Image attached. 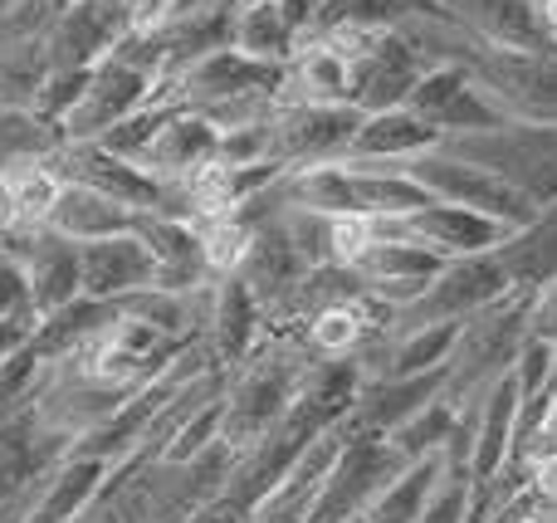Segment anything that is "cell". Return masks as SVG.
Here are the masks:
<instances>
[{"mask_svg":"<svg viewBox=\"0 0 557 523\" xmlns=\"http://www.w3.org/2000/svg\"><path fill=\"white\" fill-rule=\"evenodd\" d=\"M494 254H499L513 289H539V284L557 279V201L543 206V211L533 215L523 231H513Z\"/></svg>","mask_w":557,"mask_h":523,"instance_id":"obj_20","label":"cell"},{"mask_svg":"<svg viewBox=\"0 0 557 523\" xmlns=\"http://www.w3.org/2000/svg\"><path fill=\"white\" fill-rule=\"evenodd\" d=\"M231 45L250 59H264V64H288L298 49V35L274 0H240L235 5Z\"/></svg>","mask_w":557,"mask_h":523,"instance_id":"obj_21","label":"cell"},{"mask_svg":"<svg viewBox=\"0 0 557 523\" xmlns=\"http://www.w3.org/2000/svg\"><path fill=\"white\" fill-rule=\"evenodd\" d=\"M64 142V127L39 108H0V166L5 162H49Z\"/></svg>","mask_w":557,"mask_h":523,"instance_id":"obj_23","label":"cell"},{"mask_svg":"<svg viewBox=\"0 0 557 523\" xmlns=\"http://www.w3.org/2000/svg\"><path fill=\"white\" fill-rule=\"evenodd\" d=\"M465 519H470V470H465V456L450 450V460H445L431 499H425L421 514H416L411 523H465Z\"/></svg>","mask_w":557,"mask_h":523,"instance_id":"obj_24","label":"cell"},{"mask_svg":"<svg viewBox=\"0 0 557 523\" xmlns=\"http://www.w3.org/2000/svg\"><path fill=\"white\" fill-rule=\"evenodd\" d=\"M108 470H113L108 460L74 456V450H69V456L49 470L45 489H39V499H35V509H29L25 523H74L88 509V499L98 495V485L108 480Z\"/></svg>","mask_w":557,"mask_h":523,"instance_id":"obj_19","label":"cell"},{"mask_svg":"<svg viewBox=\"0 0 557 523\" xmlns=\"http://www.w3.org/2000/svg\"><path fill=\"white\" fill-rule=\"evenodd\" d=\"M529 294L533 289H509L504 299L484 303L480 313H470L460 323V338H455L450 358H445V391H441L450 407L484 397L513 368L523 338H529Z\"/></svg>","mask_w":557,"mask_h":523,"instance_id":"obj_1","label":"cell"},{"mask_svg":"<svg viewBox=\"0 0 557 523\" xmlns=\"http://www.w3.org/2000/svg\"><path fill=\"white\" fill-rule=\"evenodd\" d=\"M441 391H445V368L416 372V377H362L337 431H347V436H392L421 407H431Z\"/></svg>","mask_w":557,"mask_h":523,"instance_id":"obj_8","label":"cell"},{"mask_svg":"<svg viewBox=\"0 0 557 523\" xmlns=\"http://www.w3.org/2000/svg\"><path fill=\"white\" fill-rule=\"evenodd\" d=\"M445 460H450V450H445V456H431V460H416V465H406L401 475H396L392 485H386L382 495H376L352 523H411L416 514H421L425 499H431V489H435V480H441Z\"/></svg>","mask_w":557,"mask_h":523,"instance_id":"obj_22","label":"cell"},{"mask_svg":"<svg viewBox=\"0 0 557 523\" xmlns=\"http://www.w3.org/2000/svg\"><path fill=\"white\" fill-rule=\"evenodd\" d=\"M539 5V20H543V29H548V39H557V0H533Z\"/></svg>","mask_w":557,"mask_h":523,"instance_id":"obj_29","label":"cell"},{"mask_svg":"<svg viewBox=\"0 0 557 523\" xmlns=\"http://www.w3.org/2000/svg\"><path fill=\"white\" fill-rule=\"evenodd\" d=\"M362 108L352 103H288L278 98L270 117V162L288 166H318V162H343L347 142H352Z\"/></svg>","mask_w":557,"mask_h":523,"instance_id":"obj_6","label":"cell"},{"mask_svg":"<svg viewBox=\"0 0 557 523\" xmlns=\"http://www.w3.org/2000/svg\"><path fill=\"white\" fill-rule=\"evenodd\" d=\"M435 142H441V133H435L425 117H416L406 103H396V108L362 113L343 162H406V157L425 152V147H435Z\"/></svg>","mask_w":557,"mask_h":523,"instance_id":"obj_17","label":"cell"},{"mask_svg":"<svg viewBox=\"0 0 557 523\" xmlns=\"http://www.w3.org/2000/svg\"><path fill=\"white\" fill-rule=\"evenodd\" d=\"M401 172L411 176V182H421L435 201L465 206V211H474V215H490V221L509 225V231H523V225L543 211V206H533L523 191H513L509 182H499L494 172L465 162V157L445 152V147H425V152L406 157Z\"/></svg>","mask_w":557,"mask_h":523,"instance_id":"obj_3","label":"cell"},{"mask_svg":"<svg viewBox=\"0 0 557 523\" xmlns=\"http://www.w3.org/2000/svg\"><path fill=\"white\" fill-rule=\"evenodd\" d=\"M435 147L465 157V162L494 172L523 191L533 206L557 201V123H529V117H509L499 127H480V133H450Z\"/></svg>","mask_w":557,"mask_h":523,"instance_id":"obj_2","label":"cell"},{"mask_svg":"<svg viewBox=\"0 0 557 523\" xmlns=\"http://www.w3.org/2000/svg\"><path fill=\"white\" fill-rule=\"evenodd\" d=\"M74 440L59 436L54 426L35 416V407H20L10 416H0V505L15 499L20 489H29L35 480H45L59 460L69 456Z\"/></svg>","mask_w":557,"mask_h":523,"instance_id":"obj_12","label":"cell"},{"mask_svg":"<svg viewBox=\"0 0 557 523\" xmlns=\"http://www.w3.org/2000/svg\"><path fill=\"white\" fill-rule=\"evenodd\" d=\"M431 69V59L396 29H376L367 39V49L352 59V108L376 113V108L406 103V94L416 88V78Z\"/></svg>","mask_w":557,"mask_h":523,"instance_id":"obj_9","label":"cell"},{"mask_svg":"<svg viewBox=\"0 0 557 523\" xmlns=\"http://www.w3.org/2000/svg\"><path fill=\"white\" fill-rule=\"evenodd\" d=\"M278 98H288V103H352V59L327 35L298 39L294 59L284 64Z\"/></svg>","mask_w":557,"mask_h":523,"instance_id":"obj_16","label":"cell"},{"mask_svg":"<svg viewBox=\"0 0 557 523\" xmlns=\"http://www.w3.org/2000/svg\"><path fill=\"white\" fill-rule=\"evenodd\" d=\"M529 338L557 343V279L539 284V289L529 294Z\"/></svg>","mask_w":557,"mask_h":523,"instance_id":"obj_27","label":"cell"},{"mask_svg":"<svg viewBox=\"0 0 557 523\" xmlns=\"http://www.w3.org/2000/svg\"><path fill=\"white\" fill-rule=\"evenodd\" d=\"M35 313H15V319H0V362L15 358L20 348L29 343V333H35Z\"/></svg>","mask_w":557,"mask_h":523,"instance_id":"obj_28","label":"cell"},{"mask_svg":"<svg viewBox=\"0 0 557 523\" xmlns=\"http://www.w3.org/2000/svg\"><path fill=\"white\" fill-rule=\"evenodd\" d=\"M64 5H74V0H59V10H64Z\"/></svg>","mask_w":557,"mask_h":523,"instance_id":"obj_30","label":"cell"},{"mask_svg":"<svg viewBox=\"0 0 557 523\" xmlns=\"http://www.w3.org/2000/svg\"><path fill=\"white\" fill-rule=\"evenodd\" d=\"M15 313H35L29 309V284L20 270V254L10 240H0V319H15Z\"/></svg>","mask_w":557,"mask_h":523,"instance_id":"obj_26","label":"cell"},{"mask_svg":"<svg viewBox=\"0 0 557 523\" xmlns=\"http://www.w3.org/2000/svg\"><path fill=\"white\" fill-rule=\"evenodd\" d=\"M553 523H557V514H553Z\"/></svg>","mask_w":557,"mask_h":523,"instance_id":"obj_31","label":"cell"},{"mask_svg":"<svg viewBox=\"0 0 557 523\" xmlns=\"http://www.w3.org/2000/svg\"><path fill=\"white\" fill-rule=\"evenodd\" d=\"M127 35L123 0H74L49 25V64L54 69H94L113 54V45Z\"/></svg>","mask_w":557,"mask_h":523,"instance_id":"obj_11","label":"cell"},{"mask_svg":"<svg viewBox=\"0 0 557 523\" xmlns=\"http://www.w3.org/2000/svg\"><path fill=\"white\" fill-rule=\"evenodd\" d=\"M10 245H15L20 270H25L35 319H49V313H59L64 303H74L78 294H84V270H78V245L74 240H64L59 231L39 225V231L15 235Z\"/></svg>","mask_w":557,"mask_h":523,"instance_id":"obj_10","label":"cell"},{"mask_svg":"<svg viewBox=\"0 0 557 523\" xmlns=\"http://www.w3.org/2000/svg\"><path fill=\"white\" fill-rule=\"evenodd\" d=\"M215 142H221V127L211 117L196 113V108H172L152 133V142L137 152V166L152 172L157 182H182L186 172L215 162Z\"/></svg>","mask_w":557,"mask_h":523,"instance_id":"obj_15","label":"cell"},{"mask_svg":"<svg viewBox=\"0 0 557 523\" xmlns=\"http://www.w3.org/2000/svg\"><path fill=\"white\" fill-rule=\"evenodd\" d=\"M152 94H157V78L147 69H137L123 54H108L88 69L84 94H78V103L69 108L59 127H64L69 142H98L113 123H123L143 103H152Z\"/></svg>","mask_w":557,"mask_h":523,"instance_id":"obj_7","label":"cell"},{"mask_svg":"<svg viewBox=\"0 0 557 523\" xmlns=\"http://www.w3.org/2000/svg\"><path fill=\"white\" fill-rule=\"evenodd\" d=\"M260 333H264V313L255 303V294L235 274H221L211 284V303H206L201 319V348L215 358V368L231 372L260 343Z\"/></svg>","mask_w":557,"mask_h":523,"instance_id":"obj_14","label":"cell"},{"mask_svg":"<svg viewBox=\"0 0 557 523\" xmlns=\"http://www.w3.org/2000/svg\"><path fill=\"white\" fill-rule=\"evenodd\" d=\"M137 211L123 201H113V196L94 191V186L84 182H59V196L54 206H49V231H59L64 240L74 245H88V240H108V235H123L133 231Z\"/></svg>","mask_w":557,"mask_h":523,"instance_id":"obj_18","label":"cell"},{"mask_svg":"<svg viewBox=\"0 0 557 523\" xmlns=\"http://www.w3.org/2000/svg\"><path fill=\"white\" fill-rule=\"evenodd\" d=\"M513 284L504 274L499 254H465V260H445L435 270V279H425V289L411 303L386 319V328H421V323H465L470 313H480L484 303L504 299Z\"/></svg>","mask_w":557,"mask_h":523,"instance_id":"obj_5","label":"cell"},{"mask_svg":"<svg viewBox=\"0 0 557 523\" xmlns=\"http://www.w3.org/2000/svg\"><path fill=\"white\" fill-rule=\"evenodd\" d=\"M78 270H84V299H127L137 289H157V260L137 231L78 245Z\"/></svg>","mask_w":557,"mask_h":523,"instance_id":"obj_13","label":"cell"},{"mask_svg":"<svg viewBox=\"0 0 557 523\" xmlns=\"http://www.w3.org/2000/svg\"><path fill=\"white\" fill-rule=\"evenodd\" d=\"M553 362H557V343H543V338H523L519 358H513V382H519V401H533L548 391V377H553Z\"/></svg>","mask_w":557,"mask_h":523,"instance_id":"obj_25","label":"cell"},{"mask_svg":"<svg viewBox=\"0 0 557 523\" xmlns=\"http://www.w3.org/2000/svg\"><path fill=\"white\" fill-rule=\"evenodd\" d=\"M401 470L406 460L396 456V446L386 436H347L343 431V446H337L304 523H352Z\"/></svg>","mask_w":557,"mask_h":523,"instance_id":"obj_4","label":"cell"}]
</instances>
